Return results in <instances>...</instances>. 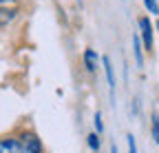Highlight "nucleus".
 <instances>
[{"label":"nucleus","instance_id":"2","mask_svg":"<svg viewBox=\"0 0 159 153\" xmlns=\"http://www.w3.org/2000/svg\"><path fill=\"white\" fill-rule=\"evenodd\" d=\"M139 29H142V38H144V47L146 51L152 49V25L148 18H139Z\"/></svg>","mask_w":159,"mask_h":153},{"label":"nucleus","instance_id":"15","mask_svg":"<svg viewBox=\"0 0 159 153\" xmlns=\"http://www.w3.org/2000/svg\"><path fill=\"white\" fill-rule=\"evenodd\" d=\"M157 29H159V22H157Z\"/></svg>","mask_w":159,"mask_h":153},{"label":"nucleus","instance_id":"11","mask_svg":"<svg viewBox=\"0 0 159 153\" xmlns=\"http://www.w3.org/2000/svg\"><path fill=\"white\" fill-rule=\"evenodd\" d=\"M95 131H97V133L104 131V122H102V113H99V111L95 113Z\"/></svg>","mask_w":159,"mask_h":153},{"label":"nucleus","instance_id":"14","mask_svg":"<svg viewBox=\"0 0 159 153\" xmlns=\"http://www.w3.org/2000/svg\"><path fill=\"white\" fill-rule=\"evenodd\" d=\"M111 153H117V146L115 144H111Z\"/></svg>","mask_w":159,"mask_h":153},{"label":"nucleus","instance_id":"13","mask_svg":"<svg viewBox=\"0 0 159 153\" xmlns=\"http://www.w3.org/2000/svg\"><path fill=\"white\" fill-rule=\"evenodd\" d=\"M5 2H16V0H0V7H2Z\"/></svg>","mask_w":159,"mask_h":153},{"label":"nucleus","instance_id":"12","mask_svg":"<svg viewBox=\"0 0 159 153\" xmlns=\"http://www.w3.org/2000/svg\"><path fill=\"white\" fill-rule=\"evenodd\" d=\"M126 142H128V153H137V144H135V136H126Z\"/></svg>","mask_w":159,"mask_h":153},{"label":"nucleus","instance_id":"9","mask_svg":"<svg viewBox=\"0 0 159 153\" xmlns=\"http://www.w3.org/2000/svg\"><path fill=\"white\" fill-rule=\"evenodd\" d=\"M89 146H91L93 151L99 149V136H97V133H89Z\"/></svg>","mask_w":159,"mask_h":153},{"label":"nucleus","instance_id":"6","mask_svg":"<svg viewBox=\"0 0 159 153\" xmlns=\"http://www.w3.org/2000/svg\"><path fill=\"white\" fill-rule=\"evenodd\" d=\"M84 67H86V71H95L97 69V53L93 51V49H86L84 51Z\"/></svg>","mask_w":159,"mask_h":153},{"label":"nucleus","instance_id":"1","mask_svg":"<svg viewBox=\"0 0 159 153\" xmlns=\"http://www.w3.org/2000/svg\"><path fill=\"white\" fill-rule=\"evenodd\" d=\"M20 153H42V144H40L38 136L22 133L20 136Z\"/></svg>","mask_w":159,"mask_h":153},{"label":"nucleus","instance_id":"4","mask_svg":"<svg viewBox=\"0 0 159 153\" xmlns=\"http://www.w3.org/2000/svg\"><path fill=\"white\" fill-rule=\"evenodd\" d=\"M0 153H20V138L0 140Z\"/></svg>","mask_w":159,"mask_h":153},{"label":"nucleus","instance_id":"10","mask_svg":"<svg viewBox=\"0 0 159 153\" xmlns=\"http://www.w3.org/2000/svg\"><path fill=\"white\" fill-rule=\"evenodd\" d=\"M146 2V9L150 11V13H159V5H157V0H144Z\"/></svg>","mask_w":159,"mask_h":153},{"label":"nucleus","instance_id":"5","mask_svg":"<svg viewBox=\"0 0 159 153\" xmlns=\"http://www.w3.org/2000/svg\"><path fill=\"white\" fill-rule=\"evenodd\" d=\"M133 53H135V62H137V67L142 69V67H144V47H142V40H139L137 33L133 36Z\"/></svg>","mask_w":159,"mask_h":153},{"label":"nucleus","instance_id":"3","mask_svg":"<svg viewBox=\"0 0 159 153\" xmlns=\"http://www.w3.org/2000/svg\"><path fill=\"white\" fill-rule=\"evenodd\" d=\"M102 65H104V73H106V82H108L111 95H115V71H113V65H111V58H108V55H104V58H102Z\"/></svg>","mask_w":159,"mask_h":153},{"label":"nucleus","instance_id":"8","mask_svg":"<svg viewBox=\"0 0 159 153\" xmlns=\"http://www.w3.org/2000/svg\"><path fill=\"white\" fill-rule=\"evenodd\" d=\"M152 140L155 144H159V116L152 113Z\"/></svg>","mask_w":159,"mask_h":153},{"label":"nucleus","instance_id":"7","mask_svg":"<svg viewBox=\"0 0 159 153\" xmlns=\"http://www.w3.org/2000/svg\"><path fill=\"white\" fill-rule=\"evenodd\" d=\"M16 9H5V7H0V27H5V25H9L13 18H16Z\"/></svg>","mask_w":159,"mask_h":153}]
</instances>
